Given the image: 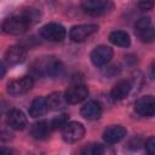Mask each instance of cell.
Wrapping results in <instances>:
<instances>
[{"mask_svg": "<svg viewBox=\"0 0 155 155\" xmlns=\"http://www.w3.org/2000/svg\"><path fill=\"white\" fill-rule=\"evenodd\" d=\"M40 17V13L36 8H28L19 15L12 16L4 21L2 30L6 34L11 35H19L27 31Z\"/></svg>", "mask_w": 155, "mask_h": 155, "instance_id": "6da1fadb", "label": "cell"}, {"mask_svg": "<svg viewBox=\"0 0 155 155\" xmlns=\"http://www.w3.org/2000/svg\"><path fill=\"white\" fill-rule=\"evenodd\" d=\"M31 71L36 76H50V78H58L63 74L64 67L59 59H57L53 56L48 57H40L36 58L31 65Z\"/></svg>", "mask_w": 155, "mask_h": 155, "instance_id": "7a4b0ae2", "label": "cell"}, {"mask_svg": "<svg viewBox=\"0 0 155 155\" xmlns=\"http://www.w3.org/2000/svg\"><path fill=\"white\" fill-rule=\"evenodd\" d=\"M134 33L143 42H151L155 40V28L149 17H142L134 23Z\"/></svg>", "mask_w": 155, "mask_h": 155, "instance_id": "3957f363", "label": "cell"}, {"mask_svg": "<svg viewBox=\"0 0 155 155\" xmlns=\"http://www.w3.org/2000/svg\"><path fill=\"white\" fill-rule=\"evenodd\" d=\"M81 7L85 13L97 17L109 12L113 8V2L108 0H86L81 4Z\"/></svg>", "mask_w": 155, "mask_h": 155, "instance_id": "277c9868", "label": "cell"}, {"mask_svg": "<svg viewBox=\"0 0 155 155\" xmlns=\"http://www.w3.org/2000/svg\"><path fill=\"white\" fill-rule=\"evenodd\" d=\"M40 35L45 40H48V41H52V42H59L65 38L67 30L62 24L52 22V23L45 24L40 29Z\"/></svg>", "mask_w": 155, "mask_h": 155, "instance_id": "5b68a950", "label": "cell"}, {"mask_svg": "<svg viewBox=\"0 0 155 155\" xmlns=\"http://www.w3.org/2000/svg\"><path fill=\"white\" fill-rule=\"evenodd\" d=\"M34 85V79L30 75H24L17 78L7 84V92L11 96H21L31 90Z\"/></svg>", "mask_w": 155, "mask_h": 155, "instance_id": "8992f818", "label": "cell"}, {"mask_svg": "<svg viewBox=\"0 0 155 155\" xmlns=\"http://www.w3.org/2000/svg\"><path fill=\"white\" fill-rule=\"evenodd\" d=\"M85 134V127L80 122H68L62 130V137L67 143H75Z\"/></svg>", "mask_w": 155, "mask_h": 155, "instance_id": "52a82bcc", "label": "cell"}, {"mask_svg": "<svg viewBox=\"0 0 155 155\" xmlns=\"http://www.w3.org/2000/svg\"><path fill=\"white\" fill-rule=\"evenodd\" d=\"M65 99L69 104H78L85 101L88 96V88L84 84H73L64 92Z\"/></svg>", "mask_w": 155, "mask_h": 155, "instance_id": "ba28073f", "label": "cell"}, {"mask_svg": "<svg viewBox=\"0 0 155 155\" xmlns=\"http://www.w3.org/2000/svg\"><path fill=\"white\" fill-rule=\"evenodd\" d=\"M113 54H114V51L111 47L105 45H99L92 50L90 58L96 67H102V65H105L113 58Z\"/></svg>", "mask_w": 155, "mask_h": 155, "instance_id": "9c48e42d", "label": "cell"}, {"mask_svg": "<svg viewBox=\"0 0 155 155\" xmlns=\"http://www.w3.org/2000/svg\"><path fill=\"white\" fill-rule=\"evenodd\" d=\"M97 30H98L97 24H79V25H74L70 29L69 36L75 42H82L88 36L94 34Z\"/></svg>", "mask_w": 155, "mask_h": 155, "instance_id": "30bf717a", "label": "cell"}, {"mask_svg": "<svg viewBox=\"0 0 155 155\" xmlns=\"http://www.w3.org/2000/svg\"><path fill=\"white\" fill-rule=\"evenodd\" d=\"M134 109L139 115L145 117L155 115V97L148 94L138 98L134 103Z\"/></svg>", "mask_w": 155, "mask_h": 155, "instance_id": "8fae6325", "label": "cell"}, {"mask_svg": "<svg viewBox=\"0 0 155 155\" xmlns=\"http://www.w3.org/2000/svg\"><path fill=\"white\" fill-rule=\"evenodd\" d=\"M7 125L16 131H22L27 127V116L19 109H10L6 116Z\"/></svg>", "mask_w": 155, "mask_h": 155, "instance_id": "7c38bea8", "label": "cell"}, {"mask_svg": "<svg viewBox=\"0 0 155 155\" xmlns=\"http://www.w3.org/2000/svg\"><path fill=\"white\" fill-rule=\"evenodd\" d=\"M27 57V51L24 47L15 45L7 48V51L5 52V62L8 65H16L22 63Z\"/></svg>", "mask_w": 155, "mask_h": 155, "instance_id": "4fadbf2b", "label": "cell"}, {"mask_svg": "<svg viewBox=\"0 0 155 155\" xmlns=\"http://www.w3.org/2000/svg\"><path fill=\"white\" fill-rule=\"evenodd\" d=\"M131 90H132V82L130 80H120L111 88L110 97L113 101H122L130 94Z\"/></svg>", "mask_w": 155, "mask_h": 155, "instance_id": "5bb4252c", "label": "cell"}, {"mask_svg": "<svg viewBox=\"0 0 155 155\" xmlns=\"http://www.w3.org/2000/svg\"><path fill=\"white\" fill-rule=\"evenodd\" d=\"M80 113L86 120H97L102 115V105L97 101H88L81 107Z\"/></svg>", "mask_w": 155, "mask_h": 155, "instance_id": "9a60e30c", "label": "cell"}, {"mask_svg": "<svg viewBox=\"0 0 155 155\" xmlns=\"http://www.w3.org/2000/svg\"><path fill=\"white\" fill-rule=\"evenodd\" d=\"M50 110L47 97H36L31 101V104L29 107V115L31 117H40L45 115Z\"/></svg>", "mask_w": 155, "mask_h": 155, "instance_id": "2e32d148", "label": "cell"}, {"mask_svg": "<svg viewBox=\"0 0 155 155\" xmlns=\"http://www.w3.org/2000/svg\"><path fill=\"white\" fill-rule=\"evenodd\" d=\"M52 131L53 130L51 127V124L47 120H40L33 124V126L30 127V134L35 139H46Z\"/></svg>", "mask_w": 155, "mask_h": 155, "instance_id": "e0dca14e", "label": "cell"}, {"mask_svg": "<svg viewBox=\"0 0 155 155\" xmlns=\"http://www.w3.org/2000/svg\"><path fill=\"white\" fill-rule=\"evenodd\" d=\"M126 136V128L120 126V125H114L108 127L104 133H103V138L108 144H114L120 142L121 139H124Z\"/></svg>", "mask_w": 155, "mask_h": 155, "instance_id": "ac0fdd59", "label": "cell"}, {"mask_svg": "<svg viewBox=\"0 0 155 155\" xmlns=\"http://www.w3.org/2000/svg\"><path fill=\"white\" fill-rule=\"evenodd\" d=\"M47 103L50 110H62L68 104L65 96L62 92H53L47 96Z\"/></svg>", "mask_w": 155, "mask_h": 155, "instance_id": "d6986e66", "label": "cell"}, {"mask_svg": "<svg viewBox=\"0 0 155 155\" xmlns=\"http://www.w3.org/2000/svg\"><path fill=\"white\" fill-rule=\"evenodd\" d=\"M109 41L120 47H128L131 44L130 35L124 30H114L109 35Z\"/></svg>", "mask_w": 155, "mask_h": 155, "instance_id": "ffe728a7", "label": "cell"}, {"mask_svg": "<svg viewBox=\"0 0 155 155\" xmlns=\"http://www.w3.org/2000/svg\"><path fill=\"white\" fill-rule=\"evenodd\" d=\"M103 154H104V147L97 143L85 147L81 151V155H103Z\"/></svg>", "mask_w": 155, "mask_h": 155, "instance_id": "44dd1931", "label": "cell"}, {"mask_svg": "<svg viewBox=\"0 0 155 155\" xmlns=\"http://www.w3.org/2000/svg\"><path fill=\"white\" fill-rule=\"evenodd\" d=\"M68 119H69V115H68V114H61V115L56 116L54 119H52V120L50 121L52 130L63 128V127L68 124Z\"/></svg>", "mask_w": 155, "mask_h": 155, "instance_id": "7402d4cb", "label": "cell"}, {"mask_svg": "<svg viewBox=\"0 0 155 155\" xmlns=\"http://www.w3.org/2000/svg\"><path fill=\"white\" fill-rule=\"evenodd\" d=\"M145 150L148 155H155V136L150 137L145 142Z\"/></svg>", "mask_w": 155, "mask_h": 155, "instance_id": "603a6c76", "label": "cell"}, {"mask_svg": "<svg viewBox=\"0 0 155 155\" xmlns=\"http://www.w3.org/2000/svg\"><path fill=\"white\" fill-rule=\"evenodd\" d=\"M155 2L154 1H149V0H143V1H139L137 4V7L140 10V11H149L154 7Z\"/></svg>", "mask_w": 155, "mask_h": 155, "instance_id": "cb8c5ba5", "label": "cell"}, {"mask_svg": "<svg viewBox=\"0 0 155 155\" xmlns=\"http://www.w3.org/2000/svg\"><path fill=\"white\" fill-rule=\"evenodd\" d=\"M119 73H120V69H119V67H116V65H110V67H108V68L104 70V74H105L108 78H114V76H116Z\"/></svg>", "mask_w": 155, "mask_h": 155, "instance_id": "d4e9b609", "label": "cell"}, {"mask_svg": "<svg viewBox=\"0 0 155 155\" xmlns=\"http://www.w3.org/2000/svg\"><path fill=\"white\" fill-rule=\"evenodd\" d=\"M0 155H13V151L11 149H7V148H2L1 151H0Z\"/></svg>", "mask_w": 155, "mask_h": 155, "instance_id": "484cf974", "label": "cell"}, {"mask_svg": "<svg viewBox=\"0 0 155 155\" xmlns=\"http://www.w3.org/2000/svg\"><path fill=\"white\" fill-rule=\"evenodd\" d=\"M150 74H151V76L155 79V61H153V63H151V65H150Z\"/></svg>", "mask_w": 155, "mask_h": 155, "instance_id": "4316f807", "label": "cell"}, {"mask_svg": "<svg viewBox=\"0 0 155 155\" xmlns=\"http://www.w3.org/2000/svg\"><path fill=\"white\" fill-rule=\"evenodd\" d=\"M28 155H41L39 151H31V153H29Z\"/></svg>", "mask_w": 155, "mask_h": 155, "instance_id": "83f0119b", "label": "cell"}]
</instances>
